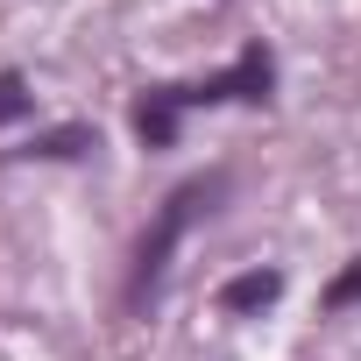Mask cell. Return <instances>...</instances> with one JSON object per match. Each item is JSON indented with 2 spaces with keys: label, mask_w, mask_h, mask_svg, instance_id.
I'll return each mask as SVG.
<instances>
[{
  "label": "cell",
  "mask_w": 361,
  "mask_h": 361,
  "mask_svg": "<svg viewBox=\"0 0 361 361\" xmlns=\"http://www.w3.org/2000/svg\"><path fill=\"white\" fill-rule=\"evenodd\" d=\"M227 192V177L213 170V177H192V185H177L163 206H156V220L142 227V241H135V262H128V305L142 312L149 298H156V283H163V269H170V255L185 248V234L213 213V199Z\"/></svg>",
  "instance_id": "obj_1"
},
{
  "label": "cell",
  "mask_w": 361,
  "mask_h": 361,
  "mask_svg": "<svg viewBox=\"0 0 361 361\" xmlns=\"http://www.w3.org/2000/svg\"><path fill=\"white\" fill-rule=\"evenodd\" d=\"M269 85H276V64H269V50H262V43H248L227 71H213V78H199V85H177V99H185V106H227V99L262 106V99H269Z\"/></svg>",
  "instance_id": "obj_2"
},
{
  "label": "cell",
  "mask_w": 361,
  "mask_h": 361,
  "mask_svg": "<svg viewBox=\"0 0 361 361\" xmlns=\"http://www.w3.org/2000/svg\"><path fill=\"white\" fill-rule=\"evenodd\" d=\"M177 121H185V99H177V85H156V92L135 99V135H142L149 149H170V142H177Z\"/></svg>",
  "instance_id": "obj_3"
},
{
  "label": "cell",
  "mask_w": 361,
  "mask_h": 361,
  "mask_svg": "<svg viewBox=\"0 0 361 361\" xmlns=\"http://www.w3.org/2000/svg\"><path fill=\"white\" fill-rule=\"evenodd\" d=\"M29 106H36V99H29V85H22L15 71H0V128H15Z\"/></svg>",
  "instance_id": "obj_7"
},
{
  "label": "cell",
  "mask_w": 361,
  "mask_h": 361,
  "mask_svg": "<svg viewBox=\"0 0 361 361\" xmlns=\"http://www.w3.org/2000/svg\"><path fill=\"white\" fill-rule=\"evenodd\" d=\"M283 298V269H241L220 283V312H262Z\"/></svg>",
  "instance_id": "obj_4"
},
{
  "label": "cell",
  "mask_w": 361,
  "mask_h": 361,
  "mask_svg": "<svg viewBox=\"0 0 361 361\" xmlns=\"http://www.w3.org/2000/svg\"><path fill=\"white\" fill-rule=\"evenodd\" d=\"M347 305H361V255H354V262L326 283V312H347Z\"/></svg>",
  "instance_id": "obj_6"
},
{
  "label": "cell",
  "mask_w": 361,
  "mask_h": 361,
  "mask_svg": "<svg viewBox=\"0 0 361 361\" xmlns=\"http://www.w3.org/2000/svg\"><path fill=\"white\" fill-rule=\"evenodd\" d=\"M85 149H99V135L71 121V128H50V135H36L22 156H50V163H71V156H85Z\"/></svg>",
  "instance_id": "obj_5"
}]
</instances>
